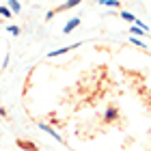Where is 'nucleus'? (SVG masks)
<instances>
[{
	"instance_id": "nucleus-1",
	"label": "nucleus",
	"mask_w": 151,
	"mask_h": 151,
	"mask_svg": "<svg viewBox=\"0 0 151 151\" xmlns=\"http://www.w3.org/2000/svg\"><path fill=\"white\" fill-rule=\"evenodd\" d=\"M116 119H119V108L114 104H110L106 108V112H104V123H114Z\"/></svg>"
},
{
	"instance_id": "nucleus-2",
	"label": "nucleus",
	"mask_w": 151,
	"mask_h": 151,
	"mask_svg": "<svg viewBox=\"0 0 151 151\" xmlns=\"http://www.w3.org/2000/svg\"><path fill=\"white\" fill-rule=\"evenodd\" d=\"M76 47H80V43H73V45H65V47H58V50H52L47 56L54 58V56H63V54H67L69 50H76Z\"/></svg>"
},
{
	"instance_id": "nucleus-3",
	"label": "nucleus",
	"mask_w": 151,
	"mask_h": 151,
	"mask_svg": "<svg viewBox=\"0 0 151 151\" xmlns=\"http://www.w3.org/2000/svg\"><path fill=\"white\" fill-rule=\"evenodd\" d=\"M80 26V17H71L69 22L65 24V28H63V35H69V32H73L76 28Z\"/></svg>"
},
{
	"instance_id": "nucleus-4",
	"label": "nucleus",
	"mask_w": 151,
	"mask_h": 151,
	"mask_svg": "<svg viewBox=\"0 0 151 151\" xmlns=\"http://www.w3.org/2000/svg\"><path fill=\"white\" fill-rule=\"evenodd\" d=\"M39 127L43 129V132H47V134H50V136H52V138L56 140V142H63V136H58V134H56V129H54V127H50L47 123H39Z\"/></svg>"
},
{
	"instance_id": "nucleus-5",
	"label": "nucleus",
	"mask_w": 151,
	"mask_h": 151,
	"mask_svg": "<svg viewBox=\"0 0 151 151\" xmlns=\"http://www.w3.org/2000/svg\"><path fill=\"white\" fill-rule=\"evenodd\" d=\"M17 147L24 149V151H37V145H32L30 140H22V138L17 140Z\"/></svg>"
},
{
	"instance_id": "nucleus-6",
	"label": "nucleus",
	"mask_w": 151,
	"mask_h": 151,
	"mask_svg": "<svg viewBox=\"0 0 151 151\" xmlns=\"http://www.w3.org/2000/svg\"><path fill=\"white\" fill-rule=\"evenodd\" d=\"M129 32L134 35V39H136V37H145V35H149V32H145L140 26H136V24H132V30H129Z\"/></svg>"
},
{
	"instance_id": "nucleus-7",
	"label": "nucleus",
	"mask_w": 151,
	"mask_h": 151,
	"mask_svg": "<svg viewBox=\"0 0 151 151\" xmlns=\"http://www.w3.org/2000/svg\"><path fill=\"white\" fill-rule=\"evenodd\" d=\"M99 4L108 6V9H119V6H121V2H119V0H104V2H99Z\"/></svg>"
},
{
	"instance_id": "nucleus-8",
	"label": "nucleus",
	"mask_w": 151,
	"mask_h": 151,
	"mask_svg": "<svg viewBox=\"0 0 151 151\" xmlns=\"http://www.w3.org/2000/svg\"><path fill=\"white\" fill-rule=\"evenodd\" d=\"M119 15H121L123 19H125V22H129V24H134V22H136V15H132L129 11H121Z\"/></svg>"
},
{
	"instance_id": "nucleus-9",
	"label": "nucleus",
	"mask_w": 151,
	"mask_h": 151,
	"mask_svg": "<svg viewBox=\"0 0 151 151\" xmlns=\"http://www.w3.org/2000/svg\"><path fill=\"white\" fill-rule=\"evenodd\" d=\"M9 11L19 13V11H22V2H17V0H11V2H9Z\"/></svg>"
},
{
	"instance_id": "nucleus-10",
	"label": "nucleus",
	"mask_w": 151,
	"mask_h": 151,
	"mask_svg": "<svg viewBox=\"0 0 151 151\" xmlns=\"http://www.w3.org/2000/svg\"><path fill=\"white\" fill-rule=\"evenodd\" d=\"M0 17H11V11H9V6H0Z\"/></svg>"
},
{
	"instance_id": "nucleus-11",
	"label": "nucleus",
	"mask_w": 151,
	"mask_h": 151,
	"mask_svg": "<svg viewBox=\"0 0 151 151\" xmlns=\"http://www.w3.org/2000/svg\"><path fill=\"white\" fill-rule=\"evenodd\" d=\"M9 32H11V35H19V28H17V26H9Z\"/></svg>"
},
{
	"instance_id": "nucleus-12",
	"label": "nucleus",
	"mask_w": 151,
	"mask_h": 151,
	"mask_svg": "<svg viewBox=\"0 0 151 151\" xmlns=\"http://www.w3.org/2000/svg\"><path fill=\"white\" fill-rule=\"evenodd\" d=\"M132 39V43H136V45H140V47H145V43H142V41H138V39H134V37H129Z\"/></svg>"
}]
</instances>
